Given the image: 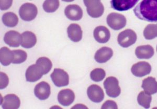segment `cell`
<instances>
[{"label":"cell","instance_id":"6da1fadb","mask_svg":"<svg viewBox=\"0 0 157 109\" xmlns=\"http://www.w3.org/2000/svg\"><path fill=\"white\" fill-rule=\"evenodd\" d=\"M134 13L140 20L157 22V0H143L135 7Z\"/></svg>","mask_w":157,"mask_h":109},{"label":"cell","instance_id":"7a4b0ae2","mask_svg":"<svg viewBox=\"0 0 157 109\" xmlns=\"http://www.w3.org/2000/svg\"><path fill=\"white\" fill-rule=\"evenodd\" d=\"M83 2L91 18H98L103 14L104 7L101 0H83Z\"/></svg>","mask_w":157,"mask_h":109},{"label":"cell","instance_id":"3957f363","mask_svg":"<svg viewBox=\"0 0 157 109\" xmlns=\"http://www.w3.org/2000/svg\"><path fill=\"white\" fill-rule=\"evenodd\" d=\"M137 36L136 33L130 29H127L120 33L117 37L118 44L124 48H127L136 43Z\"/></svg>","mask_w":157,"mask_h":109},{"label":"cell","instance_id":"277c9868","mask_svg":"<svg viewBox=\"0 0 157 109\" xmlns=\"http://www.w3.org/2000/svg\"><path fill=\"white\" fill-rule=\"evenodd\" d=\"M104 87L109 97L116 98L121 94V90L119 86V82L115 77L107 78L104 82Z\"/></svg>","mask_w":157,"mask_h":109},{"label":"cell","instance_id":"5b68a950","mask_svg":"<svg viewBox=\"0 0 157 109\" xmlns=\"http://www.w3.org/2000/svg\"><path fill=\"white\" fill-rule=\"evenodd\" d=\"M107 23L114 30H120L126 25V18L123 15L117 13H111L106 18Z\"/></svg>","mask_w":157,"mask_h":109},{"label":"cell","instance_id":"8992f818","mask_svg":"<svg viewBox=\"0 0 157 109\" xmlns=\"http://www.w3.org/2000/svg\"><path fill=\"white\" fill-rule=\"evenodd\" d=\"M38 10L35 5L30 3L24 4L20 7L19 14L21 18L25 21H31L36 18Z\"/></svg>","mask_w":157,"mask_h":109},{"label":"cell","instance_id":"52a82bcc","mask_svg":"<svg viewBox=\"0 0 157 109\" xmlns=\"http://www.w3.org/2000/svg\"><path fill=\"white\" fill-rule=\"evenodd\" d=\"M50 77L55 85L58 87L68 86L69 83V77L68 73L61 69H54Z\"/></svg>","mask_w":157,"mask_h":109},{"label":"cell","instance_id":"ba28073f","mask_svg":"<svg viewBox=\"0 0 157 109\" xmlns=\"http://www.w3.org/2000/svg\"><path fill=\"white\" fill-rule=\"evenodd\" d=\"M44 75L42 68L36 64L31 65L27 68L25 75L27 81L34 82L40 79Z\"/></svg>","mask_w":157,"mask_h":109},{"label":"cell","instance_id":"9c48e42d","mask_svg":"<svg viewBox=\"0 0 157 109\" xmlns=\"http://www.w3.org/2000/svg\"><path fill=\"white\" fill-rule=\"evenodd\" d=\"M131 72L136 77H142L149 75L151 72V66L146 61L136 63L131 68Z\"/></svg>","mask_w":157,"mask_h":109},{"label":"cell","instance_id":"30bf717a","mask_svg":"<svg viewBox=\"0 0 157 109\" xmlns=\"http://www.w3.org/2000/svg\"><path fill=\"white\" fill-rule=\"evenodd\" d=\"M87 95L90 100L95 103L102 102L104 98L103 90L101 87L97 84H92L89 87Z\"/></svg>","mask_w":157,"mask_h":109},{"label":"cell","instance_id":"8fae6325","mask_svg":"<svg viewBox=\"0 0 157 109\" xmlns=\"http://www.w3.org/2000/svg\"><path fill=\"white\" fill-rule=\"evenodd\" d=\"M34 93L35 96L39 100H46L51 93L50 85L45 81L39 82L35 87Z\"/></svg>","mask_w":157,"mask_h":109},{"label":"cell","instance_id":"7c38bea8","mask_svg":"<svg viewBox=\"0 0 157 109\" xmlns=\"http://www.w3.org/2000/svg\"><path fill=\"white\" fill-rule=\"evenodd\" d=\"M139 0H111V7L118 11H128L132 9Z\"/></svg>","mask_w":157,"mask_h":109},{"label":"cell","instance_id":"4fadbf2b","mask_svg":"<svg viewBox=\"0 0 157 109\" xmlns=\"http://www.w3.org/2000/svg\"><path fill=\"white\" fill-rule=\"evenodd\" d=\"M64 14L67 18L71 21H79L82 18L83 11L79 6L71 4L67 6L64 10Z\"/></svg>","mask_w":157,"mask_h":109},{"label":"cell","instance_id":"5bb4252c","mask_svg":"<svg viewBox=\"0 0 157 109\" xmlns=\"http://www.w3.org/2000/svg\"><path fill=\"white\" fill-rule=\"evenodd\" d=\"M75 99V95L71 90L63 89L61 90L58 95V100L59 103L63 106L71 105Z\"/></svg>","mask_w":157,"mask_h":109},{"label":"cell","instance_id":"9a60e30c","mask_svg":"<svg viewBox=\"0 0 157 109\" xmlns=\"http://www.w3.org/2000/svg\"><path fill=\"white\" fill-rule=\"evenodd\" d=\"M95 40L101 44L107 43L111 37V33L105 26H100L95 29L93 32Z\"/></svg>","mask_w":157,"mask_h":109},{"label":"cell","instance_id":"2e32d148","mask_svg":"<svg viewBox=\"0 0 157 109\" xmlns=\"http://www.w3.org/2000/svg\"><path fill=\"white\" fill-rule=\"evenodd\" d=\"M4 41L10 46L18 47L21 44V35L16 31L10 30L5 34Z\"/></svg>","mask_w":157,"mask_h":109},{"label":"cell","instance_id":"e0dca14e","mask_svg":"<svg viewBox=\"0 0 157 109\" xmlns=\"http://www.w3.org/2000/svg\"><path fill=\"white\" fill-rule=\"evenodd\" d=\"M21 101L16 95H6L2 101V107L4 109H17L20 107Z\"/></svg>","mask_w":157,"mask_h":109},{"label":"cell","instance_id":"ac0fdd59","mask_svg":"<svg viewBox=\"0 0 157 109\" xmlns=\"http://www.w3.org/2000/svg\"><path fill=\"white\" fill-rule=\"evenodd\" d=\"M113 55V52L111 48L103 47L99 49L95 54V60L98 63H105L111 59Z\"/></svg>","mask_w":157,"mask_h":109},{"label":"cell","instance_id":"d6986e66","mask_svg":"<svg viewBox=\"0 0 157 109\" xmlns=\"http://www.w3.org/2000/svg\"><path fill=\"white\" fill-rule=\"evenodd\" d=\"M68 37L73 42H78L82 40V30L77 24H71L67 29Z\"/></svg>","mask_w":157,"mask_h":109},{"label":"cell","instance_id":"ffe728a7","mask_svg":"<svg viewBox=\"0 0 157 109\" xmlns=\"http://www.w3.org/2000/svg\"><path fill=\"white\" fill-rule=\"evenodd\" d=\"M21 46L25 49H31L36 45L37 38L34 33L26 31L21 34Z\"/></svg>","mask_w":157,"mask_h":109},{"label":"cell","instance_id":"44dd1931","mask_svg":"<svg viewBox=\"0 0 157 109\" xmlns=\"http://www.w3.org/2000/svg\"><path fill=\"white\" fill-rule=\"evenodd\" d=\"M135 55L139 59H148L154 55V49L150 45H143L137 47Z\"/></svg>","mask_w":157,"mask_h":109},{"label":"cell","instance_id":"7402d4cb","mask_svg":"<svg viewBox=\"0 0 157 109\" xmlns=\"http://www.w3.org/2000/svg\"><path fill=\"white\" fill-rule=\"evenodd\" d=\"M141 87L144 91L149 95L157 92V81L154 77H149L143 80Z\"/></svg>","mask_w":157,"mask_h":109},{"label":"cell","instance_id":"603a6c76","mask_svg":"<svg viewBox=\"0 0 157 109\" xmlns=\"http://www.w3.org/2000/svg\"><path fill=\"white\" fill-rule=\"evenodd\" d=\"M14 55L12 51L10 50L9 48L3 47L0 50V61L2 65L7 66L13 61Z\"/></svg>","mask_w":157,"mask_h":109},{"label":"cell","instance_id":"cb8c5ba5","mask_svg":"<svg viewBox=\"0 0 157 109\" xmlns=\"http://www.w3.org/2000/svg\"><path fill=\"white\" fill-rule=\"evenodd\" d=\"M2 21L7 27H14L17 25L18 18L14 13H6L2 16Z\"/></svg>","mask_w":157,"mask_h":109},{"label":"cell","instance_id":"d4e9b609","mask_svg":"<svg viewBox=\"0 0 157 109\" xmlns=\"http://www.w3.org/2000/svg\"><path fill=\"white\" fill-rule=\"evenodd\" d=\"M151 100V95L146 93L145 91H141L138 95L137 101L139 105L146 109H148L150 107Z\"/></svg>","mask_w":157,"mask_h":109},{"label":"cell","instance_id":"484cf974","mask_svg":"<svg viewBox=\"0 0 157 109\" xmlns=\"http://www.w3.org/2000/svg\"><path fill=\"white\" fill-rule=\"evenodd\" d=\"M36 64L42 68L44 75L48 73L52 69V61L48 58L45 57L39 58L36 61Z\"/></svg>","mask_w":157,"mask_h":109},{"label":"cell","instance_id":"4316f807","mask_svg":"<svg viewBox=\"0 0 157 109\" xmlns=\"http://www.w3.org/2000/svg\"><path fill=\"white\" fill-rule=\"evenodd\" d=\"M144 36L147 40H151L157 37V24H149L144 30Z\"/></svg>","mask_w":157,"mask_h":109},{"label":"cell","instance_id":"83f0119b","mask_svg":"<svg viewBox=\"0 0 157 109\" xmlns=\"http://www.w3.org/2000/svg\"><path fill=\"white\" fill-rule=\"evenodd\" d=\"M60 6L59 0H45L43 3V9L47 13H53L57 10Z\"/></svg>","mask_w":157,"mask_h":109},{"label":"cell","instance_id":"f1b7e54d","mask_svg":"<svg viewBox=\"0 0 157 109\" xmlns=\"http://www.w3.org/2000/svg\"><path fill=\"white\" fill-rule=\"evenodd\" d=\"M14 58L12 63L14 64H20L26 60L27 58V53L21 49L13 50Z\"/></svg>","mask_w":157,"mask_h":109},{"label":"cell","instance_id":"f546056e","mask_svg":"<svg viewBox=\"0 0 157 109\" xmlns=\"http://www.w3.org/2000/svg\"><path fill=\"white\" fill-rule=\"evenodd\" d=\"M106 73L102 68H96L93 70L90 73L91 79L95 82H100L104 79Z\"/></svg>","mask_w":157,"mask_h":109},{"label":"cell","instance_id":"4dcf8cb0","mask_svg":"<svg viewBox=\"0 0 157 109\" xmlns=\"http://www.w3.org/2000/svg\"><path fill=\"white\" fill-rule=\"evenodd\" d=\"M9 83V78L6 73L1 72V80H0V88L3 89L6 88Z\"/></svg>","mask_w":157,"mask_h":109},{"label":"cell","instance_id":"1f68e13d","mask_svg":"<svg viewBox=\"0 0 157 109\" xmlns=\"http://www.w3.org/2000/svg\"><path fill=\"white\" fill-rule=\"evenodd\" d=\"M101 109H117L118 107L116 102H114V101H112V100H107L103 104Z\"/></svg>","mask_w":157,"mask_h":109},{"label":"cell","instance_id":"d6a6232c","mask_svg":"<svg viewBox=\"0 0 157 109\" xmlns=\"http://www.w3.org/2000/svg\"><path fill=\"white\" fill-rule=\"evenodd\" d=\"M12 3L13 0H0V9L2 11L9 9Z\"/></svg>","mask_w":157,"mask_h":109},{"label":"cell","instance_id":"836d02e7","mask_svg":"<svg viewBox=\"0 0 157 109\" xmlns=\"http://www.w3.org/2000/svg\"><path fill=\"white\" fill-rule=\"evenodd\" d=\"M63 1H64V2H72L73 1H75V0H62Z\"/></svg>","mask_w":157,"mask_h":109},{"label":"cell","instance_id":"e575fe53","mask_svg":"<svg viewBox=\"0 0 157 109\" xmlns=\"http://www.w3.org/2000/svg\"></svg>","mask_w":157,"mask_h":109},{"label":"cell","instance_id":"d590c367","mask_svg":"<svg viewBox=\"0 0 157 109\" xmlns=\"http://www.w3.org/2000/svg\"></svg>","mask_w":157,"mask_h":109}]
</instances>
